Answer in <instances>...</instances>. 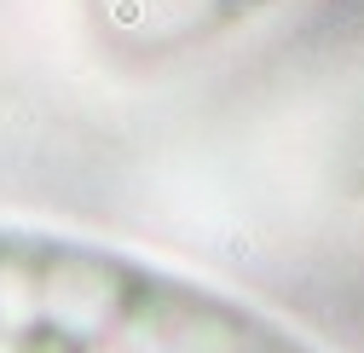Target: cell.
Here are the masks:
<instances>
[{"instance_id":"cell-1","label":"cell","mask_w":364,"mask_h":353,"mask_svg":"<svg viewBox=\"0 0 364 353\" xmlns=\"http://www.w3.org/2000/svg\"><path fill=\"white\" fill-rule=\"evenodd\" d=\"M0 353H324L278 313L87 232L0 220Z\"/></svg>"},{"instance_id":"cell-2","label":"cell","mask_w":364,"mask_h":353,"mask_svg":"<svg viewBox=\"0 0 364 353\" xmlns=\"http://www.w3.org/2000/svg\"><path fill=\"white\" fill-rule=\"evenodd\" d=\"M278 0H81L93 41L122 64H173L191 58Z\"/></svg>"}]
</instances>
